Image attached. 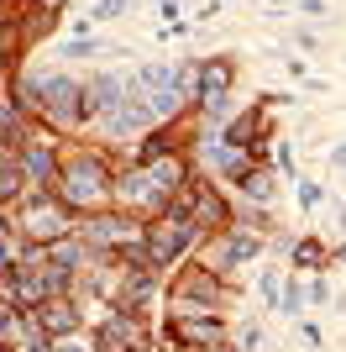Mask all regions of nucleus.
I'll use <instances>...</instances> for the list:
<instances>
[{
	"mask_svg": "<svg viewBox=\"0 0 346 352\" xmlns=\"http://www.w3.org/2000/svg\"><path fill=\"white\" fill-rule=\"evenodd\" d=\"M320 200H325V190H320V184H299V206H304V210H315Z\"/></svg>",
	"mask_w": 346,
	"mask_h": 352,
	"instance_id": "20",
	"label": "nucleus"
},
{
	"mask_svg": "<svg viewBox=\"0 0 346 352\" xmlns=\"http://www.w3.org/2000/svg\"><path fill=\"white\" fill-rule=\"evenodd\" d=\"M11 321H16V316H11V305H0V342H5V331H11Z\"/></svg>",
	"mask_w": 346,
	"mask_h": 352,
	"instance_id": "26",
	"label": "nucleus"
},
{
	"mask_svg": "<svg viewBox=\"0 0 346 352\" xmlns=\"http://www.w3.org/2000/svg\"><path fill=\"white\" fill-rule=\"evenodd\" d=\"M11 232L21 236L27 248H53V242H69L73 210L63 206L53 190H32L11 206Z\"/></svg>",
	"mask_w": 346,
	"mask_h": 352,
	"instance_id": "2",
	"label": "nucleus"
},
{
	"mask_svg": "<svg viewBox=\"0 0 346 352\" xmlns=\"http://www.w3.org/2000/svg\"><path fill=\"white\" fill-rule=\"evenodd\" d=\"M310 300H315V305H325V300H331V284H325V279H310Z\"/></svg>",
	"mask_w": 346,
	"mask_h": 352,
	"instance_id": "23",
	"label": "nucleus"
},
{
	"mask_svg": "<svg viewBox=\"0 0 346 352\" xmlns=\"http://www.w3.org/2000/svg\"><path fill=\"white\" fill-rule=\"evenodd\" d=\"M63 53H69V58H89V53H100V43H89V37H73V43H63Z\"/></svg>",
	"mask_w": 346,
	"mask_h": 352,
	"instance_id": "18",
	"label": "nucleus"
},
{
	"mask_svg": "<svg viewBox=\"0 0 346 352\" xmlns=\"http://www.w3.org/2000/svg\"><path fill=\"white\" fill-rule=\"evenodd\" d=\"M304 294H310V289H299V284H288V289H284V310H299V305H304Z\"/></svg>",
	"mask_w": 346,
	"mask_h": 352,
	"instance_id": "22",
	"label": "nucleus"
},
{
	"mask_svg": "<svg viewBox=\"0 0 346 352\" xmlns=\"http://www.w3.org/2000/svg\"><path fill=\"white\" fill-rule=\"evenodd\" d=\"M37 116L47 126H79L84 121V85L69 74H43V95H37Z\"/></svg>",
	"mask_w": 346,
	"mask_h": 352,
	"instance_id": "4",
	"label": "nucleus"
},
{
	"mask_svg": "<svg viewBox=\"0 0 346 352\" xmlns=\"http://www.w3.org/2000/svg\"><path fill=\"white\" fill-rule=\"evenodd\" d=\"M168 331H173V342H178L184 352L189 347H194V352L226 347V321H220V316H173Z\"/></svg>",
	"mask_w": 346,
	"mask_h": 352,
	"instance_id": "9",
	"label": "nucleus"
},
{
	"mask_svg": "<svg viewBox=\"0 0 346 352\" xmlns=\"http://www.w3.org/2000/svg\"><path fill=\"white\" fill-rule=\"evenodd\" d=\"M262 126H268V105H252L246 116H236V121L226 126V142L252 153V147H262Z\"/></svg>",
	"mask_w": 346,
	"mask_h": 352,
	"instance_id": "13",
	"label": "nucleus"
},
{
	"mask_svg": "<svg viewBox=\"0 0 346 352\" xmlns=\"http://www.w3.org/2000/svg\"><path fill=\"white\" fill-rule=\"evenodd\" d=\"M168 210L189 216L194 226H205V232H216V226H226V216H231V210H226V200H220V195L210 190V184H205L200 174H194V179L184 184V190L173 195V206H168Z\"/></svg>",
	"mask_w": 346,
	"mask_h": 352,
	"instance_id": "7",
	"label": "nucleus"
},
{
	"mask_svg": "<svg viewBox=\"0 0 346 352\" xmlns=\"http://www.w3.org/2000/svg\"><path fill=\"white\" fill-rule=\"evenodd\" d=\"M131 352H152V347H131Z\"/></svg>",
	"mask_w": 346,
	"mask_h": 352,
	"instance_id": "28",
	"label": "nucleus"
},
{
	"mask_svg": "<svg viewBox=\"0 0 346 352\" xmlns=\"http://www.w3.org/2000/svg\"><path fill=\"white\" fill-rule=\"evenodd\" d=\"M262 294H268V300H273V305H278V274H273V268L262 274Z\"/></svg>",
	"mask_w": 346,
	"mask_h": 352,
	"instance_id": "24",
	"label": "nucleus"
},
{
	"mask_svg": "<svg viewBox=\"0 0 346 352\" xmlns=\"http://www.w3.org/2000/svg\"><path fill=\"white\" fill-rule=\"evenodd\" d=\"M126 6L131 0H95V6H89V21H111V16H121Z\"/></svg>",
	"mask_w": 346,
	"mask_h": 352,
	"instance_id": "17",
	"label": "nucleus"
},
{
	"mask_svg": "<svg viewBox=\"0 0 346 352\" xmlns=\"http://www.w3.org/2000/svg\"><path fill=\"white\" fill-rule=\"evenodd\" d=\"M325 258H331V252L320 248L315 236H304L299 248H294V263H299V268H320V263H325Z\"/></svg>",
	"mask_w": 346,
	"mask_h": 352,
	"instance_id": "15",
	"label": "nucleus"
},
{
	"mask_svg": "<svg viewBox=\"0 0 346 352\" xmlns=\"http://www.w3.org/2000/svg\"><path fill=\"white\" fill-rule=\"evenodd\" d=\"M79 236H84L89 248H111V252H126V248H137L147 236V221H137V216H126V210H111V216H89L84 226H79Z\"/></svg>",
	"mask_w": 346,
	"mask_h": 352,
	"instance_id": "6",
	"label": "nucleus"
},
{
	"mask_svg": "<svg viewBox=\"0 0 346 352\" xmlns=\"http://www.w3.org/2000/svg\"><path fill=\"white\" fill-rule=\"evenodd\" d=\"M32 316H37V326H43L53 342H58V337H73V331H84V316H79V305H73V300H63V294L43 300Z\"/></svg>",
	"mask_w": 346,
	"mask_h": 352,
	"instance_id": "10",
	"label": "nucleus"
},
{
	"mask_svg": "<svg viewBox=\"0 0 346 352\" xmlns=\"http://www.w3.org/2000/svg\"><path fill=\"white\" fill-rule=\"evenodd\" d=\"M32 6H37V16H43V21H53V16L63 11V6H69V0H32Z\"/></svg>",
	"mask_w": 346,
	"mask_h": 352,
	"instance_id": "21",
	"label": "nucleus"
},
{
	"mask_svg": "<svg viewBox=\"0 0 346 352\" xmlns=\"http://www.w3.org/2000/svg\"><path fill=\"white\" fill-rule=\"evenodd\" d=\"M220 274L216 268H184L173 279V316H216L220 310Z\"/></svg>",
	"mask_w": 346,
	"mask_h": 352,
	"instance_id": "5",
	"label": "nucleus"
},
{
	"mask_svg": "<svg viewBox=\"0 0 346 352\" xmlns=\"http://www.w3.org/2000/svg\"><path fill=\"white\" fill-rule=\"evenodd\" d=\"M236 195H242V200H273V174H268V168H252V174L242 179V184H236Z\"/></svg>",
	"mask_w": 346,
	"mask_h": 352,
	"instance_id": "14",
	"label": "nucleus"
},
{
	"mask_svg": "<svg viewBox=\"0 0 346 352\" xmlns=\"http://www.w3.org/2000/svg\"><path fill=\"white\" fill-rule=\"evenodd\" d=\"M331 158H336V163H346V142H341V147H336V153H331Z\"/></svg>",
	"mask_w": 346,
	"mask_h": 352,
	"instance_id": "27",
	"label": "nucleus"
},
{
	"mask_svg": "<svg viewBox=\"0 0 346 352\" xmlns=\"http://www.w3.org/2000/svg\"><path fill=\"white\" fill-rule=\"evenodd\" d=\"M257 252H262V236H257V232H220L216 274H220V268H236V263H252Z\"/></svg>",
	"mask_w": 346,
	"mask_h": 352,
	"instance_id": "12",
	"label": "nucleus"
},
{
	"mask_svg": "<svg viewBox=\"0 0 346 352\" xmlns=\"http://www.w3.org/2000/svg\"><path fill=\"white\" fill-rule=\"evenodd\" d=\"M257 342H262V331H257V326H252V321H246L242 331H236V347H242V352H252V347H257Z\"/></svg>",
	"mask_w": 346,
	"mask_h": 352,
	"instance_id": "19",
	"label": "nucleus"
},
{
	"mask_svg": "<svg viewBox=\"0 0 346 352\" xmlns=\"http://www.w3.org/2000/svg\"><path fill=\"white\" fill-rule=\"evenodd\" d=\"M53 352H100V337H84V331H73V337H58Z\"/></svg>",
	"mask_w": 346,
	"mask_h": 352,
	"instance_id": "16",
	"label": "nucleus"
},
{
	"mask_svg": "<svg viewBox=\"0 0 346 352\" xmlns=\"http://www.w3.org/2000/svg\"><path fill=\"white\" fill-rule=\"evenodd\" d=\"M47 190L63 200L69 210H84V216H100L105 206L115 200V174L100 153H63L58 163V179Z\"/></svg>",
	"mask_w": 346,
	"mask_h": 352,
	"instance_id": "1",
	"label": "nucleus"
},
{
	"mask_svg": "<svg viewBox=\"0 0 346 352\" xmlns=\"http://www.w3.org/2000/svg\"><path fill=\"white\" fill-rule=\"evenodd\" d=\"M278 168H284V174H288V179H294V153H288V147H284V142H278Z\"/></svg>",
	"mask_w": 346,
	"mask_h": 352,
	"instance_id": "25",
	"label": "nucleus"
},
{
	"mask_svg": "<svg viewBox=\"0 0 346 352\" xmlns=\"http://www.w3.org/2000/svg\"><path fill=\"white\" fill-rule=\"evenodd\" d=\"M115 206L126 210V216H137V221H158L163 210L173 206V190L147 163H137L131 174H115Z\"/></svg>",
	"mask_w": 346,
	"mask_h": 352,
	"instance_id": "3",
	"label": "nucleus"
},
{
	"mask_svg": "<svg viewBox=\"0 0 346 352\" xmlns=\"http://www.w3.org/2000/svg\"><path fill=\"white\" fill-rule=\"evenodd\" d=\"M95 337H100V352H131V347H142V316H131V310H111Z\"/></svg>",
	"mask_w": 346,
	"mask_h": 352,
	"instance_id": "11",
	"label": "nucleus"
},
{
	"mask_svg": "<svg viewBox=\"0 0 346 352\" xmlns=\"http://www.w3.org/2000/svg\"><path fill=\"white\" fill-rule=\"evenodd\" d=\"M0 6H11V0H0Z\"/></svg>",
	"mask_w": 346,
	"mask_h": 352,
	"instance_id": "29",
	"label": "nucleus"
},
{
	"mask_svg": "<svg viewBox=\"0 0 346 352\" xmlns=\"http://www.w3.org/2000/svg\"><path fill=\"white\" fill-rule=\"evenodd\" d=\"M231 79H236L231 58H205V63H194V100H200L210 116H220V111H226Z\"/></svg>",
	"mask_w": 346,
	"mask_h": 352,
	"instance_id": "8",
	"label": "nucleus"
}]
</instances>
